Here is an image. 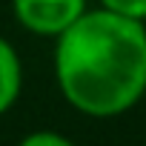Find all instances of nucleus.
<instances>
[{
    "instance_id": "1",
    "label": "nucleus",
    "mask_w": 146,
    "mask_h": 146,
    "mask_svg": "<svg viewBox=\"0 0 146 146\" xmlns=\"http://www.w3.org/2000/svg\"><path fill=\"white\" fill-rule=\"evenodd\" d=\"M54 83L86 117H117L146 95V20L89 9L54 37Z\"/></svg>"
},
{
    "instance_id": "2",
    "label": "nucleus",
    "mask_w": 146,
    "mask_h": 146,
    "mask_svg": "<svg viewBox=\"0 0 146 146\" xmlns=\"http://www.w3.org/2000/svg\"><path fill=\"white\" fill-rule=\"evenodd\" d=\"M89 12V0H12L15 20L35 37H60Z\"/></svg>"
},
{
    "instance_id": "3",
    "label": "nucleus",
    "mask_w": 146,
    "mask_h": 146,
    "mask_svg": "<svg viewBox=\"0 0 146 146\" xmlns=\"http://www.w3.org/2000/svg\"><path fill=\"white\" fill-rule=\"evenodd\" d=\"M23 92V63L17 49L0 35V117L15 109Z\"/></svg>"
},
{
    "instance_id": "4",
    "label": "nucleus",
    "mask_w": 146,
    "mask_h": 146,
    "mask_svg": "<svg viewBox=\"0 0 146 146\" xmlns=\"http://www.w3.org/2000/svg\"><path fill=\"white\" fill-rule=\"evenodd\" d=\"M103 9H112L117 15L135 17V20H146V0H98Z\"/></svg>"
},
{
    "instance_id": "5",
    "label": "nucleus",
    "mask_w": 146,
    "mask_h": 146,
    "mask_svg": "<svg viewBox=\"0 0 146 146\" xmlns=\"http://www.w3.org/2000/svg\"><path fill=\"white\" fill-rule=\"evenodd\" d=\"M23 146H69V137L57 132H32L23 137Z\"/></svg>"
}]
</instances>
